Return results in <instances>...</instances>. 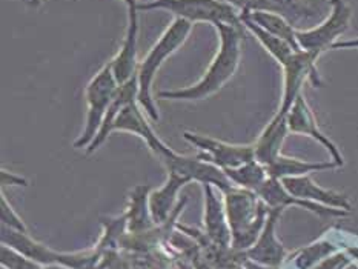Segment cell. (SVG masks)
Listing matches in <instances>:
<instances>
[{
  "label": "cell",
  "instance_id": "obj_1",
  "mask_svg": "<svg viewBox=\"0 0 358 269\" xmlns=\"http://www.w3.org/2000/svg\"><path fill=\"white\" fill-rule=\"evenodd\" d=\"M215 28L219 31L220 48L203 77L192 87L176 91H162L159 92V97L173 100H201L219 91L236 74L241 54V29L224 25V23H219Z\"/></svg>",
  "mask_w": 358,
  "mask_h": 269
},
{
  "label": "cell",
  "instance_id": "obj_2",
  "mask_svg": "<svg viewBox=\"0 0 358 269\" xmlns=\"http://www.w3.org/2000/svg\"><path fill=\"white\" fill-rule=\"evenodd\" d=\"M194 23L176 17L173 23L165 29V33L160 36L157 42L154 43L150 52L146 54L142 64L138 66L137 77H138V97L137 102L142 105L143 110L148 112V115L154 120H159V112L157 108H155L152 102V94H151V87L154 75L157 74L160 66L163 65L169 56L180 48V46L186 42L188 38Z\"/></svg>",
  "mask_w": 358,
  "mask_h": 269
},
{
  "label": "cell",
  "instance_id": "obj_3",
  "mask_svg": "<svg viewBox=\"0 0 358 269\" xmlns=\"http://www.w3.org/2000/svg\"><path fill=\"white\" fill-rule=\"evenodd\" d=\"M137 8L142 11L166 10L176 17L191 23L208 22L214 27L224 23L240 29L243 28L238 11L224 0H151L146 3L137 2Z\"/></svg>",
  "mask_w": 358,
  "mask_h": 269
},
{
  "label": "cell",
  "instance_id": "obj_4",
  "mask_svg": "<svg viewBox=\"0 0 358 269\" xmlns=\"http://www.w3.org/2000/svg\"><path fill=\"white\" fill-rule=\"evenodd\" d=\"M119 87L120 85L115 80L111 64H106L92 77L87 89H85V97H87L88 102L87 128H85L79 140L74 143L76 148H87L94 140Z\"/></svg>",
  "mask_w": 358,
  "mask_h": 269
},
{
  "label": "cell",
  "instance_id": "obj_5",
  "mask_svg": "<svg viewBox=\"0 0 358 269\" xmlns=\"http://www.w3.org/2000/svg\"><path fill=\"white\" fill-rule=\"evenodd\" d=\"M331 15L320 27L297 31V42L301 51L313 54L317 59L332 48L337 38L348 29L351 20V8L345 3V0H331Z\"/></svg>",
  "mask_w": 358,
  "mask_h": 269
},
{
  "label": "cell",
  "instance_id": "obj_6",
  "mask_svg": "<svg viewBox=\"0 0 358 269\" xmlns=\"http://www.w3.org/2000/svg\"><path fill=\"white\" fill-rule=\"evenodd\" d=\"M185 138L189 140L192 145H196L201 151L199 156L200 160L214 161L224 169L238 168L248 161L255 160V150L252 146H240V145H229L220 140H215L211 137H205L200 134L185 133Z\"/></svg>",
  "mask_w": 358,
  "mask_h": 269
},
{
  "label": "cell",
  "instance_id": "obj_7",
  "mask_svg": "<svg viewBox=\"0 0 358 269\" xmlns=\"http://www.w3.org/2000/svg\"><path fill=\"white\" fill-rule=\"evenodd\" d=\"M128 6V28L124 33V38L120 45L119 52L110 61L115 80L119 85L128 82L137 74V34H138V15L137 2H131Z\"/></svg>",
  "mask_w": 358,
  "mask_h": 269
},
{
  "label": "cell",
  "instance_id": "obj_8",
  "mask_svg": "<svg viewBox=\"0 0 358 269\" xmlns=\"http://www.w3.org/2000/svg\"><path fill=\"white\" fill-rule=\"evenodd\" d=\"M115 129L129 131V133H134V134L142 137L143 140L148 143V146H150V148L160 157V160H165L174 154L173 150H169L168 146L154 134L151 126L146 123L142 111L138 110L137 102L129 103L128 106H124L120 111L119 117L115 119L114 126H113V131H115Z\"/></svg>",
  "mask_w": 358,
  "mask_h": 269
},
{
  "label": "cell",
  "instance_id": "obj_9",
  "mask_svg": "<svg viewBox=\"0 0 358 269\" xmlns=\"http://www.w3.org/2000/svg\"><path fill=\"white\" fill-rule=\"evenodd\" d=\"M287 128L294 133H301V134H308L310 137H314L315 140L320 142L322 145H324L328 151L334 156V160H336L337 165H343V159H341L338 150L336 148L328 137H324L320 131L317 128V123L314 120V115L310 112V110L308 108L305 99L301 96L297 97L295 100L289 114H287Z\"/></svg>",
  "mask_w": 358,
  "mask_h": 269
},
{
  "label": "cell",
  "instance_id": "obj_10",
  "mask_svg": "<svg viewBox=\"0 0 358 269\" xmlns=\"http://www.w3.org/2000/svg\"><path fill=\"white\" fill-rule=\"evenodd\" d=\"M137 97H138V77L136 74L134 77H132V79H129L128 82H124L123 85H120L117 92H115L113 103L106 111L102 126H100L94 140H92L91 145L88 146V150H87L88 154L94 152L99 148V146L105 142V138L110 136V133L113 131L114 122H115V119L119 117L120 111L123 110L124 106H128L129 103L137 102Z\"/></svg>",
  "mask_w": 358,
  "mask_h": 269
},
{
  "label": "cell",
  "instance_id": "obj_11",
  "mask_svg": "<svg viewBox=\"0 0 358 269\" xmlns=\"http://www.w3.org/2000/svg\"><path fill=\"white\" fill-rule=\"evenodd\" d=\"M234 6L238 13H275L283 15L291 23L310 14L308 8L301 6L295 0H224Z\"/></svg>",
  "mask_w": 358,
  "mask_h": 269
},
{
  "label": "cell",
  "instance_id": "obj_12",
  "mask_svg": "<svg viewBox=\"0 0 358 269\" xmlns=\"http://www.w3.org/2000/svg\"><path fill=\"white\" fill-rule=\"evenodd\" d=\"M287 129V115L277 114L275 119L269 123L264 133L254 146L255 159L269 166L280 156V148L285 140Z\"/></svg>",
  "mask_w": 358,
  "mask_h": 269
},
{
  "label": "cell",
  "instance_id": "obj_13",
  "mask_svg": "<svg viewBox=\"0 0 358 269\" xmlns=\"http://www.w3.org/2000/svg\"><path fill=\"white\" fill-rule=\"evenodd\" d=\"M240 20H241V23H243V27L251 31V33L257 37V41H259L264 46V48H266V51L282 66L286 65L294 54L297 52V51H294V48L289 43H286L285 41H282V38L272 36L271 33H268L266 29H263L262 27L257 25V23L251 17H249L246 13H240Z\"/></svg>",
  "mask_w": 358,
  "mask_h": 269
},
{
  "label": "cell",
  "instance_id": "obj_14",
  "mask_svg": "<svg viewBox=\"0 0 358 269\" xmlns=\"http://www.w3.org/2000/svg\"><path fill=\"white\" fill-rule=\"evenodd\" d=\"M249 17H251L257 25L262 27L263 29H266L268 33L272 36H275L278 38H282L286 43H289L294 51H301L300 45L297 42V31L294 29L292 23L287 20L286 17L275 13H263V11H257V13H246Z\"/></svg>",
  "mask_w": 358,
  "mask_h": 269
},
{
  "label": "cell",
  "instance_id": "obj_15",
  "mask_svg": "<svg viewBox=\"0 0 358 269\" xmlns=\"http://www.w3.org/2000/svg\"><path fill=\"white\" fill-rule=\"evenodd\" d=\"M336 166L334 163H306L297 159H287L278 156L272 163L268 166L269 174L272 175H286V174H303L314 171V169H324Z\"/></svg>",
  "mask_w": 358,
  "mask_h": 269
},
{
  "label": "cell",
  "instance_id": "obj_16",
  "mask_svg": "<svg viewBox=\"0 0 358 269\" xmlns=\"http://www.w3.org/2000/svg\"><path fill=\"white\" fill-rule=\"evenodd\" d=\"M224 173H227L231 179H234L236 182L240 183H255V182H260L263 179V169L255 163V161H248V163L241 165L238 168H229V169H224Z\"/></svg>",
  "mask_w": 358,
  "mask_h": 269
},
{
  "label": "cell",
  "instance_id": "obj_17",
  "mask_svg": "<svg viewBox=\"0 0 358 269\" xmlns=\"http://www.w3.org/2000/svg\"><path fill=\"white\" fill-rule=\"evenodd\" d=\"M341 48H358V38H354V41L336 42L332 45L331 50H341Z\"/></svg>",
  "mask_w": 358,
  "mask_h": 269
},
{
  "label": "cell",
  "instance_id": "obj_18",
  "mask_svg": "<svg viewBox=\"0 0 358 269\" xmlns=\"http://www.w3.org/2000/svg\"><path fill=\"white\" fill-rule=\"evenodd\" d=\"M43 2V0H29V3L33 5V6H37V5H41Z\"/></svg>",
  "mask_w": 358,
  "mask_h": 269
},
{
  "label": "cell",
  "instance_id": "obj_19",
  "mask_svg": "<svg viewBox=\"0 0 358 269\" xmlns=\"http://www.w3.org/2000/svg\"><path fill=\"white\" fill-rule=\"evenodd\" d=\"M123 2H124V3H127V5H128V3H131V2H134V0H123ZM136 2H137V0H136Z\"/></svg>",
  "mask_w": 358,
  "mask_h": 269
},
{
  "label": "cell",
  "instance_id": "obj_20",
  "mask_svg": "<svg viewBox=\"0 0 358 269\" xmlns=\"http://www.w3.org/2000/svg\"><path fill=\"white\" fill-rule=\"evenodd\" d=\"M137 2H140V0H137Z\"/></svg>",
  "mask_w": 358,
  "mask_h": 269
}]
</instances>
